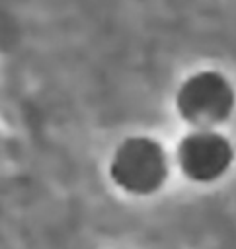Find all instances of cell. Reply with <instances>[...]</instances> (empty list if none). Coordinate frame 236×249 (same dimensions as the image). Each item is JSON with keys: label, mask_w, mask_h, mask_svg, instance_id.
<instances>
[{"label": "cell", "mask_w": 236, "mask_h": 249, "mask_svg": "<svg viewBox=\"0 0 236 249\" xmlns=\"http://www.w3.org/2000/svg\"><path fill=\"white\" fill-rule=\"evenodd\" d=\"M236 103L230 80L218 70H199L183 80L176 93L179 117L195 128H215L224 123Z\"/></svg>", "instance_id": "1"}, {"label": "cell", "mask_w": 236, "mask_h": 249, "mask_svg": "<svg viewBox=\"0 0 236 249\" xmlns=\"http://www.w3.org/2000/svg\"><path fill=\"white\" fill-rule=\"evenodd\" d=\"M109 175L113 183L127 193H154L168 177L166 150L150 136H127L111 158Z\"/></svg>", "instance_id": "2"}, {"label": "cell", "mask_w": 236, "mask_h": 249, "mask_svg": "<svg viewBox=\"0 0 236 249\" xmlns=\"http://www.w3.org/2000/svg\"><path fill=\"white\" fill-rule=\"evenodd\" d=\"M177 160L189 179L211 183L228 171L234 160V148L230 140L215 128H197L179 140Z\"/></svg>", "instance_id": "3"}]
</instances>
